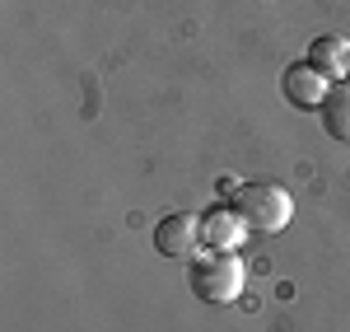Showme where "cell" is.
<instances>
[{
  "label": "cell",
  "instance_id": "obj_1",
  "mask_svg": "<svg viewBox=\"0 0 350 332\" xmlns=\"http://www.w3.org/2000/svg\"><path fill=\"white\" fill-rule=\"evenodd\" d=\"M187 285L201 305H234L247 285V267H243L239 253H196Z\"/></svg>",
  "mask_w": 350,
  "mask_h": 332
},
{
  "label": "cell",
  "instance_id": "obj_2",
  "mask_svg": "<svg viewBox=\"0 0 350 332\" xmlns=\"http://www.w3.org/2000/svg\"><path fill=\"white\" fill-rule=\"evenodd\" d=\"M243 216L247 234H280L285 225L295 220V196L285 192L280 183H239V192L229 201Z\"/></svg>",
  "mask_w": 350,
  "mask_h": 332
},
{
  "label": "cell",
  "instance_id": "obj_3",
  "mask_svg": "<svg viewBox=\"0 0 350 332\" xmlns=\"http://www.w3.org/2000/svg\"><path fill=\"white\" fill-rule=\"evenodd\" d=\"M154 248L163 257H183L191 262L196 253H201V216H191V211H173V216H163L154 225Z\"/></svg>",
  "mask_w": 350,
  "mask_h": 332
},
{
  "label": "cell",
  "instance_id": "obj_4",
  "mask_svg": "<svg viewBox=\"0 0 350 332\" xmlns=\"http://www.w3.org/2000/svg\"><path fill=\"white\" fill-rule=\"evenodd\" d=\"M327 89L332 80H323L308 61H295V66H285V75H280V94H285V103L299 112H318L327 99Z\"/></svg>",
  "mask_w": 350,
  "mask_h": 332
},
{
  "label": "cell",
  "instance_id": "obj_5",
  "mask_svg": "<svg viewBox=\"0 0 350 332\" xmlns=\"http://www.w3.org/2000/svg\"><path fill=\"white\" fill-rule=\"evenodd\" d=\"M243 239H247V225L234 206H211L201 216V253H239Z\"/></svg>",
  "mask_w": 350,
  "mask_h": 332
},
{
  "label": "cell",
  "instance_id": "obj_6",
  "mask_svg": "<svg viewBox=\"0 0 350 332\" xmlns=\"http://www.w3.org/2000/svg\"><path fill=\"white\" fill-rule=\"evenodd\" d=\"M304 61H308L323 80L336 84V80H346V71H350V42H346V38H336V33H323V38L308 42Z\"/></svg>",
  "mask_w": 350,
  "mask_h": 332
},
{
  "label": "cell",
  "instance_id": "obj_7",
  "mask_svg": "<svg viewBox=\"0 0 350 332\" xmlns=\"http://www.w3.org/2000/svg\"><path fill=\"white\" fill-rule=\"evenodd\" d=\"M318 117H323V131H327V136L341 140V145H350V80H336L332 89H327Z\"/></svg>",
  "mask_w": 350,
  "mask_h": 332
},
{
  "label": "cell",
  "instance_id": "obj_8",
  "mask_svg": "<svg viewBox=\"0 0 350 332\" xmlns=\"http://www.w3.org/2000/svg\"><path fill=\"white\" fill-rule=\"evenodd\" d=\"M346 80H350V71H346Z\"/></svg>",
  "mask_w": 350,
  "mask_h": 332
}]
</instances>
